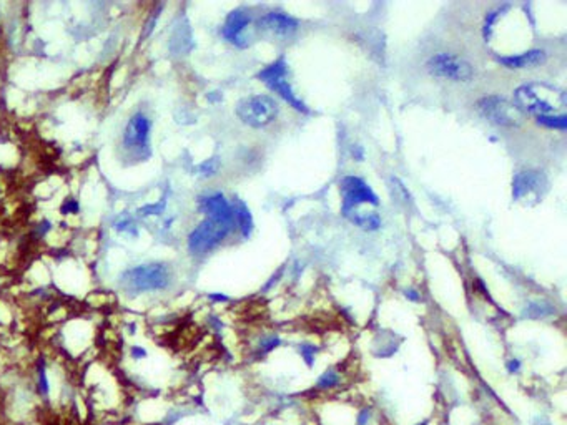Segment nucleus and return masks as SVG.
Here are the masks:
<instances>
[{
    "label": "nucleus",
    "instance_id": "5701e85b",
    "mask_svg": "<svg viewBox=\"0 0 567 425\" xmlns=\"http://www.w3.org/2000/svg\"><path fill=\"white\" fill-rule=\"evenodd\" d=\"M77 211H79V203H77L75 199L65 201L64 206H62V212H65V215H69V212H77Z\"/></svg>",
    "mask_w": 567,
    "mask_h": 425
},
{
    "label": "nucleus",
    "instance_id": "f8f14e48",
    "mask_svg": "<svg viewBox=\"0 0 567 425\" xmlns=\"http://www.w3.org/2000/svg\"><path fill=\"white\" fill-rule=\"evenodd\" d=\"M258 29L271 37H291L298 30V20L281 12H270L258 20Z\"/></svg>",
    "mask_w": 567,
    "mask_h": 425
},
{
    "label": "nucleus",
    "instance_id": "f3484780",
    "mask_svg": "<svg viewBox=\"0 0 567 425\" xmlns=\"http://www.w3.org/2000/svg\"><path fill=\"white\" fill-rule=\"evenodd\" d=\"M537 121L544 126L557 128V130H565V126H567V116L564 113L549 115V116H537Z\"/></svg>",
    "mask_w": 567,
    "mask_h": 425
},
{
    "label": "nucleus",
    "instance_id": "bb28decb",
    "mask_svg": "<svg viewBox=\"0 0 567 425\" xmlns=\"http://www.w3.org/2000/svg\"><path fill=\"white\" fill-rule=\"evenodd\" d=\"M519 361H511L509 364H508V369H509V372H516L519 369Z\"/></svg>",
    "mask_w": 567,
    "mask_h": 425
},
{
    "label": "nucleus",
    "instance_id": "6e6552de",
    "mask_svg": "<svg viewBox=\"0 0 567 425\" xmlns=\"http://www.w3.org/2000/svg\"><path fill=\"white\" fill-rule=\"evenodd\" d=\"M125 281L135 291H160L168 286L170 271L163 264L138 266L125 274Z\"/></svg>",
    "mask_w": 567,
    "mask_h": 425
},
{
    "label": "nucleus",
    "instance_id": "ddd939ff",
    "mask_svg": "<svg viewBox=\"0 0 567 425\" xmlns=\"http://www.w3.org/2000/svg\"><path fill=\"white\" fill-rule=\"evenodd\" d=\"M200 208L207 215V218H213V220L236 225L233 206L225 199L223 194L215 193V194H210V196H203L200 199Z\"/></svg>",
    "mask_w": 567,
    "mask_h": 425
},
{
    "label": "nucleus",
    "instance_id": "39448f33",
    "mask_svg": "<svg viewBox=\"0 0 567 425\" xmlns=\"http://www.w3.org/2000/svg\"><path fill=\"white\" fill-rule=\"evenodd\" d=\"M427 70L432 77L451 82H471V78L474 77V70L469 61L448 52L432 55L427 61Z\"/></svg>",
    "mask_w": 567,
    "mask_h": 425
},
{
    "label": "nucleus",
    "instance_id": "423d86ee",
    "mask_svg": "<svg viewBox=\"0 0 567 425\" xmlns=\"http://www.w3.org/2000/svg\"><path fill=\"white\" fill-rule=\"evenodd\" d=\"M260 78H261V82H265L275 93L280 95L286 103H290L293 108H296L298 111H308L306 105H304L301 100L296 97V93L293 92L291 83L288 80V65L283 58L273 61L271 65L261 70Z\"/></svg>",
    "mask_w": 567,
    "mask_h": 425
},
{
    "label": "nucleus",
    "instance_id": "0eeeda50",
    "mask_svg": "<svg viewBox=\"0 0 567 425\" xmlns=\"http://www.w3.org/2000/svg\"><path fill=\"white\" fill-rule=\"evenodd\" d=\"M343 196V215L364 208V206H377V198L368 184L358 176H344L340 183Z\"/></svg>",
    "mask_w": 567,
    "mask_h": 425
},
{
    "label": "nucleus",
    "instance_id": "1a4fd4ad",
    "mask_svg": "<svg viewBox=\"0 0 567 425\" xmlns=\"http://www.w3.org/2000/svg\"><path fill=\"white\" fill-rule=\"evenodd\" d=\"M547 189V178L536 170L521 171L513 180V196L516 201H539Z\"/></svg>",
    "mask_w": 567,
    "mask_h": 425
},
{
    "label": "nucleus",
    "instance_id": "b1692460",
    "mask_svg": "<svg viewBox=\"0 0 567 425\" xmlns=\"http://www.w3.org/2000/svg\"><path fill=\"white\" fill-rule=\"evenodd\" d=\"M132 357H133V359H137V361L145 359V357H147V350L143 349V347H140V345H133V347H132Z\"/></svg>",
    "mask_w": 567,
    "mask_h": 425
},
{
    "label": "nucleus",
    "instance_id": "f257e3e1",
    "mask_svg": "<svg viewBox=\"0 0 567 425\" xmlns=\"http://www.w3.org/2000/svg\"><path fill=\"white\" fill-rule=\"evenodd\" d=\"M514 105L521 113L537 116L560 115L565 106V95L559 88L547 83H526L514 93Z\"/></svg>",
    "mask_w": 567,
    "mask_h": 425
},
{
    "label": "nucleus",
    "instance_id": "a878e982",
    "mask_svg": "<svg viewBox=\"0 0 567 425\" xmlns=\"http://www.w3.org/2000/svg\"><path fill=\"white\" fill-rule=\"evenodd\" d=\"M368 418H369V412L368 410H363V412L359 413V417H358V425H366Z\"/></svg>",
    "mask_w": 567,
    "mask_h": 425
},
{
    "label": "nucleus",
    "instance_id": "aec40b11",
    "mask_svg": "<svg viewBox=\"0 0 567 425\" xmlns=\"http://www.w3.org/2000/svg\"><path fill=\"white\" fill-rule=\"evenodd\" d=\"M218 160H208V161H205L203 165H200V171H202V175L203 176H211V175H215L216 171H218Z\"/></svg>",
    "mask_w": 567,
    "mask_h": 425
},
{
    "label": "nucleus",
    "instance_id": "4468645a",
    "mask_svg": "<svg viewBox=\"0 0 567 425\" xmlns=\"http://www.w3.org/2000/svg\"><path fill=\"white\" fill-rule=\"evenodd\" d=\"M546 60V53L542 50H529L519 55H508V57H499V61L508 66V68H531Z\"/></svg>",
    "mask_w": 567,
    "mask_h": 425
},
{
    "label": "nucleus",
    "instance_id": "f03ea898",
    "mask_svg": "<svg viewBox=\"0 0 567 425\" xmlns=\"http://www.w3.org/2000/svg\"><path fill=\"white\" fill-rule=\"evenodd\" d=\"M278 103L268 95H253L243 98L236 106V115L244 125L263 128L273 123L278 116Z\"/></svg>",
    "mask_w": 567,
    "mask_h": 425
},
{
    "label": "nucleus",
    "instance_id": "9b49d317",
    "mask_svg": "<svg viewBox=\"0 0 567 425\" xmlns=\"http://www.w3.org/2000/svg\"><path fill=\"white\" fill-rule=\"evenodd\" d=\"M150 135V120L145 115L137 113L132 116L123 133V145L133 152H147V143Z\"/></svg>",
    "mask_w": 567,
    "mask_h": 425
},
{
    "label": "nucleus",
    "instance_id": "4be33fe9",
    "mask_svg": "<svg viewBox=\"0 0 567 425\" xmlns=\"http://www.w3.org/2000/svg\"><path fill=\"white\" fill-rule=\"evenodd\" d=\"M278 344H280V339H278V337H270V339H266V340H263V342H261V350L268 352L271 349H275Z\"/></svg>",
    "mask_w": 567,
    "mask_h": 425
},
{
    "label": "nucleus",
    "instance_id": "dca6fc26",
    "mask_svg": "<svg viewBox=\"0 0 567 425\" xmlns=\"http://www.w3.org/2000/svg\"><path fill=\"white\" fill-rule=\"evenodd\" d=\"M233 212H235V221H236V225L240 226L241 233L244 234V236H248L249 231H251L253 221H251V215H249L246 204L241 203V201H235Z\"/></svg>",
    "mask_w": 567,
    "mask_h": 425
},
{
    "label": "nucleus",
    "instance_id": "20e7f679",
    "mask_svg": "<svg viewBox=\"0 0 567 425\" xmlns=\"http://www.w3.org/2000/svg\"><path fill=\"white\" fill-rule=\"evenodd\" d=\"M233 228H235V225H231V223L207 218L192 231L190 238H188V248L193 254L208 253L223 241Z\"/></svg>",
    "mask_w": 567,
    "mask_h": 425
},
{
    "label": "nucleus",
    "instance_id": "cd10ccee",
    "mask_svg": "<svg viewBox=\"0 0 567 425\" xmlns=\"http://www.w3.org/2000/svg\"><path fill=\"white\" fill-rule=\"evenodd\" d=\"M537 425H541V423H537ZM542 425H546V423H542Z\"/></svg>",
    "mask_w": 567,
    "mask_h": 425
},
{
    "label": "nucleus",
    "instance_id": "7ed1b4c3",
    "mask_svg": "<svg viewBox=\"0 0 567 425\" xmlns=\"http://www.w3.org/2000/svg\"><path fill=\"white\" fill-rule=\"evenodd\" d=\"M477 111L482 118L494 123L497 126H519L522 123L521 110L508 98L501 95H487L477 102Z\"/></svg>",
    "mask_w": 567,
    "mask_h": 425
},
{
    "label": "nucleus",
    "instance_id": "6ab92c4d",
    "mask_svg": "<svg viewBox=\"0 0 567 425\" xmlns=\"http://www.w3.org/2000/svg\"><path fill=\"white\" fill-rule=\"evenodd\" d=\"M554 309L551 306H542V304H532L529 306V311H526V314L529 317H544L552 314Z\"/></svg>",
    "mask_w": 567,
    "mask_h": 425
},
{
    "label": "nucleus",
    "instance_id": "393cba45",
    "mask_svg": "<svg viewBox=\"0 0 567 425\" xmlns=\"http://www.w3.org/2000/svg\"><path fill=\"white\" fill-rule=\"evenodd\" d=\"M158 212H162V206L160 204H157V206H145V208H142L140 209V215H143V216H147V215H158Z\"/></svg>",
    "mask_w": 567,
    "mask_h": 425
},
{
    "label": "nucleus",
    "instance_id": "2eb2a0df",
    "mask_svg": "<svg viewBox=\"0 0 567 425\" xmlns=\"http://www.w3.org/2000/svg\"><path fill=\"white\" fill-rule=\"evenodd\" d=\"M346 218L349 221H353L354 225L363 228V229H369V231H374L381 226V218L377 215L376 211L373 209H366V208H361V209H356V211H351L348 212Z\"/></svg>",
    "mask_w": 567,
    "mask_h": 425
},
{
    "label": "nucleus",
    "instance_id": "a211bd4d",
    "mask_svg": "<svg viewBox=\"0 0 567 425\" xmlns=\"http://www.w3.org/2000/svg\"><path fill=\"white\" fill-rule=\"evenodd\" d=\"M338 380H340V377H338V374L335 371H326L318 380V387H321V389L335 387V385L338 384Z\"/></svg>",
    "mask_w": 567,
    "mask_h": 425
},
{
    "label": "nucleus",
    "instance_id": "9d476101",
    "mask_svg": "<svg viewBox=\"0 0 567 425\" xmlns=\"http://www.w3.org/2000/svg\"><path fill=\"white\" fill-rule=\"evenodd\" d=\"M249 24H251V17L243 9L233 10V12L226 17L225 25L221 32H223V37L228 42H231L233 45L236 47H246L248 45V29Z\"/></svg>",
    "mask_w": 567,
    "mask_h": 425
},
{
    "label": "nucleus",
    "instance_id": "412c9836",
    "mask_svg": "<svg viewBox=\"0 0 567 425\" xmlns=\"http://www.w3.org/2000/svg\"><path fill=\"white\" fill-rule=\"evenodd\" d=\"M299 352H301V356L304 357V361L308 362V366L313 364V357H314V352H316V347H314V345L303 344L301 347H299Z\"/></svg>",
    "mask_w": 567,
    "mask_h": 425
}]
</instances>
